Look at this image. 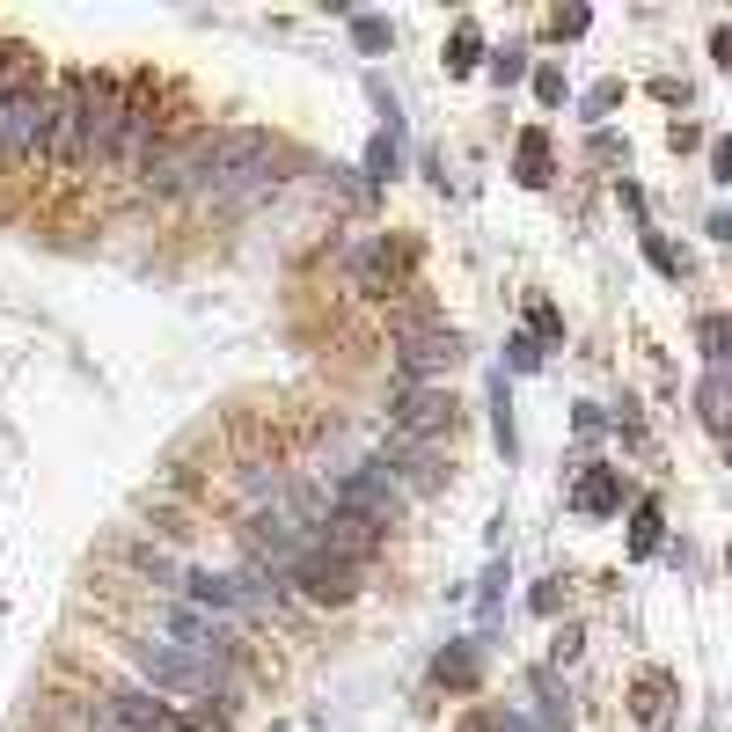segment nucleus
<instances>
[{
	"instance_id": "1",
	"label": "nucleus",
	"mask_w": 732,
	"mask_h": 732,
	"mask_svg": "<svg viewBox=\"0 0 732 732\" xmlns=\"http://www.w3.org/2000/svg\"><path fill=\"white\" fill-rule=\"evenodd\" d=\"M271 169H279V146L264 132H198V140L169 146V154H146L140 184L146 191H184V198H243L271 191Z\"/></svg>"
},
{
	"instance_id": "2",
	"label": "nucleus",
	"mask_w": 732,
	"mask_h": 732,
	"mask_svg": "<svg viewBox=\"0 0 732 732\" xmlns=\"http://www.w3.org/2000/svg\"><path fill=\"white\" fill-rule=\"evenodd\" d=\"M132 659H140L146 688H169V696H213V682H220L213 659L184 652V645H169V637H146V645H132Z\"/></svg>"
},
{
	"instance_id": "3",
	"label": "nucleus",
	"mask_w": 732,
	"mask_h": 732,
	"mask_svg": "<svg viewBox=\"0 0 732 732\" xmlns=\"http://www.w3.org/2000/svg\"><path fill=\"white\" fill-rule=\"evenodd\" d=\"M45 125H51V96L37 81H23L15 96L0 103V162H29L45 154Z\"/></svg>"
},
{
	"instance_id": "4",
	"label": "nucleus",
	"mask_w": 732,
	"mask_h": 732,
	"mask_svg": "<svg viewBox=\"0 0 732 732\" xmlns=\"http://www.w3.org/2000/svg\"><path fill=\"white\" fill-rule=\"evenodd\" d=\"M45 154L59 169H81L88 162V103H81V73L51 96V125H45Z\"/></svg>"
},
{
	"instance_id": "5",
	"label": "nucleus",
	"mask_w": 732,
	"mask_h": 732,
	"mask_svg": "<svg viewBox=\"0 0 732 732\" xmlns=\"http://www.w3.org/2000/svg\"><path fill=\"white\" fill-rule=\"evenodd\" d=\"M286 579L300 586L308 601H322V609H344V601L359 593V564H344V557H330V550H316V542H308V550L293 557Z\"/></svg>"
},
{
	"instance_id": "6",
	"label": "nucleus",
	"mask_w": 732,
	"mask_h": 732,
	"mask_svg": "<svg viewBox=\"0 0 732 732\" xmlns=\"http://www.w3.org/2000/svg\"><path fill=\"white\" fill-rule=\"evenodd\" d=\"M381 535H389L381 520H366V512L330 506V512H322V542H316V550H330V557H344V564H359V571H366V557L381 550Z\"/></svg>"
},
{
	"instance_id": "7",
	"label": "nucleus",
	"mask_w": 732,
	"mask_h": 732,
	"mask_svg": "<svg viewBox=\"0 0 732 732\" xmlns=\"http://www.w3.org/2000/svg\"><path fill=\"white\" fill-rule=\"evenodd\" d=\"M454 359H462L454 330H447V338H439V330H417V338H411V352H403V366H411V374H447Z\"/></svg>"
},
{
	"instance_id": "8",
	"label": "nucleus",
	"mask_w": 732,
	"mask_h": 732,
	"mask_svg": "<svg viewBox=\"0 0 732 732\" xmlns=\"http://www.w3.org/2000/svg\"><path fill=\"white\" fill-rule=\"evenodd\" d=\"M403 425H411V433H439V425H454V403H447V395H433V389H411Z\"/></svg>"
},
{
	"instance_id": "9",
	"label": "nucleus",
	"mask_w": 732,
	"mask_h": 732,
	"mask_svg": "<svg viewBox=\"0 0 732 732\" xmlns=\"http://www.w3.org/2000/svg\"><path fill=\"white\" fill-rule=\"evenodd\" d=\"M579 506L586 512H615V506H623V484H615L609 469H593V476L579 484Z\"/></svg>"
},
{
	"instance_id": "10",
	"label": "nucleus",
	"mask_w": 732,
	"mask_h": 732,
	"mask_svg": "<svg viewBox=\"0 0 732 732\" xmlns=\"http://www.w3.org/2000/svg\"><path fill=\"white\" fill-rule=\"evenodd\" d=\"M542 169H550V154H542V132H528V140H520V184H542Z\"/></svg>"
},
{
	"instance_id": "11",
	"label": "nucleus",
	"mask_w": 732,
	"mask_h": 732,
	"mask_svg": "<svg viewBox=\"0 0 732 732\" xmlns=\"http://www.w3.org/2000/svg\"><path fill=\"white\" fill-rule=\"evenodd\" d=\"M433 674H439V682H454V688H469V682H476V659H469V652H447Z\"/></svg>"
},
{
	"instance_id": "12",
	"label": "nucleus",
	"mask_w": 732,
	"mask_h": 732,
	"mask_svg": "<svg viewBox=\"0 0 732 732\" xmlns=\"http://www.w3.org/2000/svg\"><path fill=\"white\" fill-rule=\"evenodd\" d=\"M29 81V67H23V51H0V103L15 96V88H23Z\"/></svg>"
},
{
	"instance_id": "13",
	"label": "nucleus",
	"mask_w": 732,
	"mask_h": 732,
	"mask_svg": "<svg viewBox=\"0 0 732 732\" xmlns=\"http://www.w3.org/2000/svg\"><path fill=\"white\" fill-rule=\"evenodd\" d=\"M704 417L710 425H725V374H710L704 381Z\"/></svg>"
},
{
	"instance_id": "14",
	"label": "nucleus",
	"mask_w": 732,
	"mask_h": 732,
	"mask_svg": "<svg viewBox=\"0 0 732 732\" xmlns=\"http://www.w3.org/2000/svg\"><path fill=\"white\" fill-rule=\"evenodd\" d=\"M447 67H454V73L476 67V29H462V37H454V59H447Z\"/></svg>"
},
{
	"instance_id": "15",
	"label": "nucleus",
	"mask_w": 732,
	"mask_h": 732,
	"mask_svg": "<svg viewBox=\"0 0 732 732\" xmlns=\"http://www.w3.org/2000/svg\"><path fill=\"white\" fill-rule=\"evenodd\" d=\"M652 542H659V512L645 506V512H637V550H652Z\"/></svg>"
},
{
	"instance_id": "16",
	"label": "nucleus",
	"mask_w": 732,
	"mask_h": 732,
	"mask_svg": "<svg viewBox=\"0 0 732 732\" xmlns=\"http://www.w3.org/2000/svg\"><path fill=\"white\" fill-rule=\"evenodd\" d=\"M154 732H198L191 718H176V710H162V718H154Z\"/></svg>"
}]
</instances>
